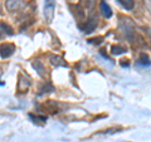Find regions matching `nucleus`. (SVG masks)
<instances>
[{"label": "nucleus", "instance_id": "nucleus-14", "mask_svg": "<svg viewBox=\"0 0 151 142\" xmlns=\"http://www.w3.org/2000/svg\"><path fill=\"white\" fill-rule=\"evenodd\" d=\"M145 5H146V8H147V10L150 11V14H151V0H145Z\"/></svg>", "mask_w": 151, "mask_h": 142}, {"label": "nucleus", "instance_id": "nucleus-6", "mask_svg": "<svg viewBox=\"0 0 151 142\" xmlns=\"http://www.w3.org/2000/svg\"><path fill=\"white\" fill-rule=\"evenodd\" d=\"M50 62L55 67H67V63L63 60V58H60L58 55H50Z\"/></svg>", "mask_w": 151, "mask_h": 142}, {"label": "nucleus", "instance_id": "nucleus-10", "mask_svg": "<svg viewBox=\"0 0 151 142\" xmlns=\"http://www.w3.org/2000/svg\"><path fill=\"white\" fill-rule=\"evenodd\" d=\"M117 1L125 9H127V10H131V9L134 8V0H117Z\"/></svg>", "mask_w": 151, "mask_h": 142}, {"label": "nucleus", "instance_id": "nucleus-11", "mask_svg": "<svg viewBox=\"0 0 151 142\" xmlns=\"http://www.w3.org/2000/svg\"><path fill=\"white\" fill-rule=\"evenodd\" d=\"M139 64H141V65H149V64H150L149 57L146 55L145 53H141V54H140V58H139Z\"/></svg>", "mask_w": 151, "mask_h": 142}, {"label": "nucleus", "instance_id": "nucleus-3", "mask_svg": "<svg viewBox=\"0 0 151 142\" xmlns=\"http://www.w3.org/2000/svg\"><path fill=\"white\" fill-rule=\"evenodd\" d=\"M96 25H97V20L94 18H91L89 20H87L84 23L83 27H81V29L83 30V33H92L94 29H96Z\"/></svg>", "mask_w": 151, "mask_h": 142}, {"label": "nucleus", "instance_id": "nucleus-4", "mask_svg": "<svg viewBox=\"0 0 151 142\" xmlns=\"http://www.w3.org/2000/svg\"><path fill=\"white\" fill-rule=\"evenodd\" d=\"M5 6L9 11H15L22 6V0H6Z\"/></svg>", "mask_w": 151, "mask_h": 142}, {"label": "nucleus", "instance_id": "nucleus-9", "mask_svg": "<svg viewBox=\"0 0 151 142\" xmlns=\"http://www.w3.org/2000/svg\"><path fill=\"white\" fill-rule=\"evenodd\" d=\"M125 52H126V48L125 47H122V45H113L111 48V53L113 55H119V54L125 53Z\"/></svg>", "mask_w": 151, "mask_h": 142}, {"label": "nucleus", "instance_id": "nucleus-5", "mask_svg": "<svg viewBox=\"0 0 151 142\" xmlns=\"http://www.w3.org/2000/svg\"><path fill=\"white\" fill-rule=\"evenodd\" d=\"M29 86H30L29 79H25L23 75H20V77H19V83H18V91L20 93H24L27 89L29 88Z\"/></svg>", "mask_w": 151, "mask_h": 142}, {"label": "nucleus", "instance_id": "nucleus-1", "mask_svg": "<svg viewBox=\"0 0 151 142\" xmlns=\"http://www.w3.org/2000/svg\"><path fill=\"white\" fill-rule=\"evenodd\" d=\"M55 9V0H44V18L48 23L53 22Z\"/></svg>", "mask_w": 151, "mask_h": 142}, {"label": "nucleus", "instance_id": "nucleus-12", "mask_svg": "<svg viewBox=\"0 0 151 142\" xmlns=\"http://www.w3.org/2000/svg\"><path fill=\"white\" fill-rule=\"evenodd\" d=\"M53 91H54L53 86H52L50 83H47L45 86L40 89V93H49V92H53Z\"/></svg>", "mask_w": 151, "mask_h": 142}, {"label": "nucleus", "instance_id": "nucleus-8", "mask_svg": "<svg viewBox=\"0 0 151 142\" xmlns=\"http://www.w3.org/2000/svg\"><path fill=\"white\" fill-rule=\"evenodd\" d=\"M100 9H101L102 15L105 16V18H111V16H112V10H111V8L108 6L106 3H101Z\"/></svg>", "mask_w": 151, "mask_h": 142}, {"label": "nucleus", "instance_id": "nucleus-2", "mask_svg": "<svg viewBox=\"0 0 151 142\" xmlns=\"http://www.w3.org/2000/svg\"><path fill=\"white\" fill-rule=\"evenodd\" d=\"M14 52H15V45L14 44L5 43V44H1V47H0V55H1V58H9L10 55H13Z\"/></svg>", "mask_w": 151, "mask_h": 142}, {"label": "nucleus", "instance_id": "nucleus-15", "mask_svg": "<svg viewBox=\"0 0 151 142\" xmlns=\"http://www.w3.org/2000/svg\"><path fill=\"white\" fill-rule=\"evenodd\" d=\"M101 40H102V38H97V39L94 38V39H91L89 42H91V43H93V44H100V43H101Z\"/></svg>", "mask_w": 151, "mask_h": 142}, {"label": "nucleus", "instance_id": "nucleus-13", "mask_svg": "<svg viewBox=\"0 0 151 142\" xmlns=\"http://www.w3.org/2000/svg\"><path fill=\"white\" fill-rule=\"evenodd\" d=\"M0 28H1L3 30H6L8 34H13V29L8 24H5V23H0Z\"/></svg>", "mask_w": 151, "mask_h": 142}, {"label": "nucleus", "instance_id": "nucleus-7", "mask_svg": "<svg viewBox=\"0 0 151 142\" xmlns=\"http://www.w3.org/2000/svg\"><path fill=\"white\" fill-rule=\"evenodd\" d=\"M33 68L35 69V72H38V74H39L40 77H45V68H44V65L39 62V60L33 62Z\"/></svg>", "mask_w": 151, "mask_h": 142}]
</instances>
